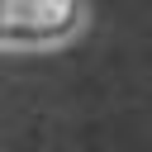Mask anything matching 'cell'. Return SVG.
Masks as SVG:
<instances>
[{
	"instance_id": "1",
	"label": "cell",
	"mask_w": 152,
	"mask_h": 152,
	"mask_svg": "<svg viewBox=\"0 0 152 152\" xmlns=\"http://www.w3.org/2000/svg\"><path fill=\"white\" fill-rule=\"evenodd\" d=\"M86 28V0H0V52H52Z\"/></svg>"
}]
</instances>
